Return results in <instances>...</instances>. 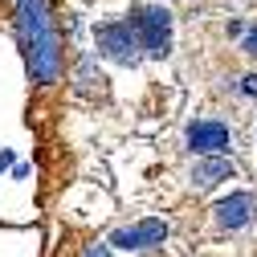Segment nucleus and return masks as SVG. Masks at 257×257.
<instances>
[{"instance_id": "nucleus-1", "label": "nucleus", "mask_w": 257, "mask_h": 257, "mask_svg": "<svg viewBox=\"0 0 257 257\" xmlns=\"http://www.w3.org/2000/svg\"><path fill=\"white\" fill-rule=\"evenodd\" d=\"M17 5V41L25 49V66L29 78L37 86H53L61 78V37L53 29L49 5L45 0H13Z\"/></svg>"}, {"instance_id": "nucleus-7", "label": "nucleus", "mask_w": 257, "mask_h": 257, "mask_svg": "<svg viewBox=\"0 0 257 257\" xmlns=\"http://www.w3.org/2000/svg\"><path fill=\"white\" fill-rule=\"evenodd\" d=\"M233 176H237V164H233L229 155H200L196 168H192V184H196L200 192L204 188H216L224 180H233Z\"/></svg>"}, {"instance_id": "nucleus-4", "label": "nucleus", "mask_w": 257, "mask_h": 257, "mask_svg": "<svg viewBox=\"0 0 257 257\" xmlns=\"http://www.w3.org/2000/svg\"><path fill=\"white\" fill-rule=\"evenodd\" d=\"M168 233H172V224H168V220L147 216V220H135V224H122V229H114L106 245H114V249H122V253H143V249L164 245Z\"/></svg>"}, {"instance_id": "nucleus-6", "label": "nucleus", "mask_w": 257, "mask_h": 257, "mask_svg": "<svg viewBox=\"0 0 257 257\" xmlns=\"http://www.w3.org/2000/svg\"><path fill=\"white\" fill-rule=\"evenodd\" d=\"M216 224L220 229H229V233H237V229H245V224H253V216H257V196L253 192H229L224 200H216Z\"/></svg>"}, {"instance_id": "nucleus-10", "label": "nucleus", "mask_w": 257, "mask_h": 257, "mask_svg": "<svg viewBox=\"0 0 257 257\" xmlns=\"http://www.w3.org/2000/svg\"><path fill=\"white\" fill-rule=\"evenodd\" d=\"M241 94H249V98H257V74H245V78H241Z\"/></svg>"}, {"instance_id": "nucleus-2", "label": "nucleus", "mask_w": 257, "mask_h": 257, "mask_svg": "<svg viewBox=\"0 0 257 257\" xmlns=\"http://www.w3.org/2000/svg\"><path fill=\"white\" fill-rule=\"evenodd\" d=\"M131 29L139 37L143 57L164 61L172 53V13L164 5H135L131 9Z\"/></svg>"}, {"instance_id": "nucleus-9", "label": "nucleus", "mask_w": 257, "mask_h": 257, "mask_svg": "<svg viewBox=\"0 0 257 257\" xmlns=\"http://www.w3.org/2000/svg\"><path fill=\"white\" fill-rule=\"evenodd\" d=\"M241 49H245L249 57H257V25H253V29H245V33H241Z\"/></svg>"}, {"instance_id": "nucleus-5", "label": "nucleus", "mask_w": 257, "mask_h": 257, "mask_svg": "<svg viewBox=\"0 0 257 257\" xmlns=\"http://www.w3.org/2000/svg\"><path fill=\"white\" fill-rule=\"evenodd\" d=\"M188 151L192 155H224L233 147V135H229V126L216 122V118H196L188 126Z\"/></svg>"}, {"instance_id": "nucleus-3", "label": "nucleus", "mask_w": 257, "mask_h": 257, "mask_svg": "<svg viewBox=\"0 0 257 257\" xmlns=\"http://www.w3.org/2000/svg\"><path fill=\"white\" fill-rule=\"evenodd\" d=\"M94 45H98V53L106 61H114V66H139L143 61V49H139V37L131 21H102L94 25Z\"/></svg>"}, {"instance_id": "nucleus-8", "label": "nucleus", "mask_w": 257, "mask_h": 257, "mask_svg": "<svg viewBox=\"0 0 257 257\" xmlns=\"http://www.w3.org/2000/svg\"><path fill=\"white\" fill-rule=\"evenodd\" d=\"M102 82H106V78H102V70H98V57L86 53V57L78 61V90H82V94H106Z\"/></svg>"}, {"instance_id": "nucleus-12", "label": "nucleus", "mask_w": 257, "mask_h": 257, "mask_svg": "<svg viewBox=\"0 0 257 257\" xmlns=\"http://www.w3.org/2000/svg\"><path fill=\"white\" fill-rule=\"evenodd\" d=\"M13 164V151H0V168H9Z\"/></svg>"}, {"instance_id": "nucleus-11", "label": "nucleus", "mask_w": 257, "mask_h": 257, "mask_svg": "<svg viewBox=\"0 0 257 257\" xmlns=\"http://www.w3.org/2000/svg\"><path fill=\"white\" fill-rule=\"evenodd\" d=\"M82 257H110V245H86Z\"/></svg>"}]
</instances>
